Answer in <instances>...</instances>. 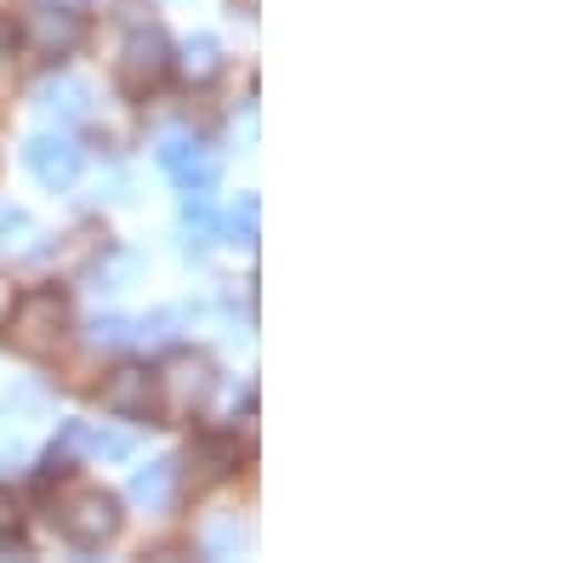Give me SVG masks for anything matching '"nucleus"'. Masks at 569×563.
Here are the masks:
<instances>
[{"label": "nucleus", "instance_id": "obj_16", "mask_svg": "<svg viewBox=\"0 0 569 563\" xmlns=\"http://www.w3.org/2000/svg\"><path fill=\"white\" fill-rule=\"evenodd\" d=\"M200 546H206L211 557H233V552L246 546V530H240V519H217V524H206Z\"/></svg>", "mask_w": 569, "mask_h": 563}, {"label": "nucleus", "instance_id": "obj_12", "mask_svg": "<svg viewBox=\"0 0 569 563\" xmlns=\"http://www.w3.org/2000/svg\"><path fill=\"white\" fill-rule=\"evenodd\" d=\"M131 495H137V506L166 512L171 495H177V461H149V466H137V473H131Z\"/></svg>", "mask_w": 569, "mask_h": 563}, {"label": "nucleus", "instance_id": "obj_21", "mask_svg": "<svg viewBox=\"0 0 569 563\" xmlns=\"http://www.w3.org/2000/svg\"><path fill=\"white\" fill-rule=\"evenodd\" d=\"M98 7H109V18H120V23H142V18H149V0H98Z\"/></svg>", "mask_w": 569, "mask_h": 563}, {"label": "nucleus", "instance_id": "obj_18", "mask_svg": "<svg viewBox=\"0 0 569 563\" xmlns=\"http://www.w3.org/2000/svg\"><path fill=\"white\" fill-rule=\"evenodd\" d=\"M86 450L120 461V455H131V433H91V428H86Z\"/></svg>", "mask_w": 569, "mask_h": 563}, {"label": "nucleus", "instance_id": "obj_20", "mask_svg": "<svg viewBox=\"0 0 569 563\" xmlns=\"http://www.w3.org/2000/svg\"><path fill=\"white\" fill-rule=\"evenodd\" d=\"M18 524H23V512H18V495H12V490H0V552H7V541L18 535Z\"/></svg>", "mask_w": 569, "mask_h": 563}, {"label": "nucleus", "instance_id": "obj_14", "mask_svg": "<svg viewBox=\"0 0 569 563\" xmlns=\"http://www.w3.org/2000/svg\"><path fill=\"white\" fill-rule=\"evenodd\" d=\"M34 240H40V228H34L29 211H18V205L0 211V251H7V257H34L40 251Z\"/></svg>", "mask_w": 569, "mask_h": 563}, {"label": "nucleus", "instance_id": "obj_4", "mask_svg": "<svg viewBox=\"0 0 569 563\" xmlns=\"http://www.w3.org/2000/svg\"><path fill=\"white\" fill-rule=\"evenodd\" d=\"M23 40L40 58H69L86 40V23H80L74 7H63V0H29L23 7Z\"/></svg>", "mask_w": 569, "mask_h": 563}, {"label": "nucleus", "instance_id": "obj_15", "mask_svg": "<svg viewBox=\"0 0 569 563\" xmlns=\"http://www.w3.org/2000/svg\"><path fill=\"white\" fill-rule=\"evenodd\" d=\"M126 342H137V324L126 313H98L91 319V348H126Z\"/></svg>", "mask_w": 569, "mask_h": 563}, {"label": "nucleus", "instance_id": "obj_1", "mask_svg": "<svg viewBox=\"0 0 569 563\" xmlns=\"http://www.w3.org/2000/svg\"><path fill=\"white\" fill-rule=\"evenodd\" d=\"M52 524H58V535H63L69 546L98 552V546H109V541L120 535L126 512H120V501H114L103 484H69V490L52 501Z\"/></svg>", "mask_w": 569, "mask_h": 563}, {"label": "nucleus", "instance_id": "obj_10", "mask_svg": "<svg viewBox=\"0 0 569 563\" xmlns=\"http://www.w3.org/2000/svg\"><path fill=\"white\" fill-rule=\"evenodd\" d=\"M171 69H177L188 86H211V80L222 74V40H217V34H188V40L177 46Z\"/></svg>", "mask_w": 569, "mask_h": 563}, {"label": "nucleus", "instance_id": "obj_22", "mask_svg": "<svg viewBox=\"0 0 569 563\" xmlns=\"http://www.w3.org/2000/svg\"><path fill=\"white\" fill-rule=\"evenodd\" d=\"M7 40H12V29H7V18H0V58H7Z\"/></svg>", "mask_w": 569, "mask_h": 563}, {"label": "nucleus", "instance_id": "obj_3", "mask_svg": "<svg viewBox=\"0 0 569 563\" xmlns=\"http://www.w3.org/2000/svg\"><path fill=\"white\" fill-rule=\"evenodd\" d=\"M211 382H217L211 359L194 353V348H177V353H166V364L154 370V404L182 421V415H194V410L211 399Z\"/></svg>", "mask_w": 569, "mask_h": 563}, {"label": "nucleus", "instance_id": "obj_19", "mask_svg": "<svg viewBox=\"0 0 569 563\" xmlns=\"http://www.w3.org/2000/svg\"><path fill=\"white\" fill-rule=\"evenodd\" d=\"M74 450H86V421H63V433H58V444H52V466H63Z\"/></svg>", "mask_w": 569, "mask_h": 563}, {"label": "nucleus", "instance_id": "obj_6", "mask_svg": "<svg viewBox=\"0 0 569 563\" xmlns=\"http://www.w3.org/2000/svg\"><path fill=\"white\" fill-rule=\"evenodd\" d=\"M23 165L34 171L40 188H52V194H69V188L80 182V149L69 143V137H29V149H23Z\"/></svg>", "mask_w": 569, "mask_h": 563}, {"label": "nucleus", "instance_id": "obj_11", "mask_svg": "<svg viewBox=\"0 0 569 563\" xmlns=\"http://www.w3.org/2000/svg\"><path fill=\"white\" fill-rule=\"evenodd\" d=\"M233 466H240V450H233V439H222V433H200L194 450H188V473H194L200 490L217 484V479H228Z\"/></svg>", "mask_w": 569, "mask_h": 563}, {"label": "nucleus", "instance_id": "obj_17", "mask_svg": "<svg viewBox=\"0 0 569 563\" xmlns=\"http://www.w3.org/2000/svg\"><path fill=\"white\" fill-rule=\"evenodd\" d=\"M228 240L233 245H257V194H246L240 205L228 211Z\"/></svg>", "mask_w": 569, "mask_h": 563}, {"label": "nucleus", "instance_id": "obj_9", "mask_svg": "<svg viewBox=\"0 0 569 563\" xmlns=\"http://www.w3.org/2000/svg\"><path fill=\"white\" fill-rule=\"evenodd\" d=\"M34 109H40L46 120H58V125L86 120V114H91V86L74 80V74H52L46 86H34Z\"/></svg>", "mask_w": 569, "mask_h": 563}, {"label": "nucleus", "instance_id": "obj_2", "mask_svg": "<svg viewBox=\"0 0 569 563\" xmlns=\"http://www.w3.org/2000/svg\"><path fill=\"white\" fill-rule=\"evenodd\" d=\"M7 342L23 353V359H52L63 342H69V296L63 291H29L7 308Z\"/></svg>", "mask_w": 569, "mask_h": 563}, {"label": "nucleus", "instance_id": "obj_5", "mask_svg": "<svg viewBox=\"0 0 569 563\" xmlns=\"http://www.w3.org/2000/svg\"><path fill=\"white\" fill-rule=\"evenodd\" d=\"M114 74H120V86L131 91V98H142L149 86H160L166 74H171V46H166V34L160 29H131V40L120 46V63H114Z\"/></svg>", "mask_w": 569, "mask_h": 563}, {"label": "nucleus", "instance_id": "obj_8", "mask_svg": "<svg viewBox=\"0 0 569 563\" xmlns=\"http://www.w3.org/2000/svg\"><path fill=\"white\" fill-rule=\"evenodd\" d=\"M103 410H109V415H126V421L149 415V410H154V370H142V364L114 370L109 382H103Z\"/></svg>", "mask_w": 569, "mask_h": 563}, {"label": "nucleus", "instance_id": "obj_13", "mask_svg": "<svg viewBox=\"0 0 569 563\" xmlns=\"http://www.w3.org/2000/svg\"><path fill=\"white\" fill-rule=\"evenodd\" d=\"M211 240H217V217L206 188H182V251H211Z\"/></svg>", "mask_w": 569, "mask_h": 563}, {"label": "nucleus", "instance_id": "obj_7", "mask_svg": "<svg viewBox=\"0 0 569 563\" xmlns=\"http://www.w3.org/2000/svg\"><path fill=\"white\" fill-rule=\"evenodd\" d=\"M154 160L177 177V188H211V177H217V154L188 131H166L154 143Z\"/></svg>", "mask_w": 569, "mask_h": 563}]
</instances>
